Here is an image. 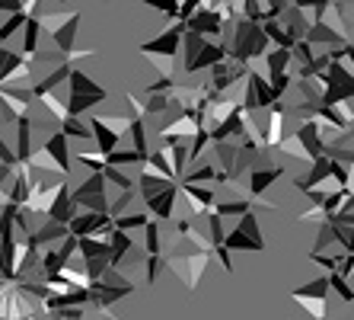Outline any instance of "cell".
<instances>
[{
    "label": "cell",
    "instance_id": "cell-1",
    "mask_svg": "<svg viewBox=\"0 0 354 320\" xmlns=\"http://www.w3.org/2000/svg\"><path fill=\"white\" fill-rule=\"evenodd\" d=\"M163 256H166V269L179 272V278L185 282V288L195 292L198 282H201V272H205L207 260H211V250L192 244V240H179V244L169 247Z\"/></svg>",
    "mask_w": 354,
    "mask_h": 320
},
{
    "label": "cell",
    "instance_id": "cell-2",
    "mask_svg": "<svg viewBox=\"0 0 354 320\" xmlns=\"http://www.w3.org/2000/svg\"><path fill=\"white\" fill-rule=\"evenodd\" d=\"M67 87H71V96H67V112H71V118L86 116L93 106L109 100L106 87H99L93 77H86L77 68H74V74H71V80H67Z\"/></svg>",
    "mask_w": 354,
    "mask_h": 320
},
{
    "label": "cell",
    "instance_id": "cell-3",
    "mask_svg": "<svg viewBox=\"0 0 354 320\" xmlns=\"http://www.w3.org/2000/svg\"><path fill=\"white\" fill-rule=\"evenodd\" d=\"M185 23H173L169 29L157 35V39H150V42L140 45V55H150V58H179L182 55V45H185Z\"/></svg>",
    "mask_w": 354,
    "mask_h": 320
},
{
    "label": "cell",
    "instance_id": "cell-4",
    "mask_svg": "<svg viewBox=\"0 0 354 320\" xmlns=\"http://www.w3.org/2000/svg\"><path fill=\"white\" fill-rule=\"evenodd\" d=\"M227 250H252V253H262L265 250V240H262V231H259V218L256 211L252 215H246V218L236 221V228L227 234Z\"/></svg>",
    "mask_w": 354,
    "mask_h": 320
},
{
    "label": "cell",
    "instance_id": "cell-5",
    "mask_svg": "<svg viewBox=\"0 0 354 320\" xmlns=\"http://www.w3.org/2000/svg\"><path fill=\"white\" fill-rule=\"evenodd\" d=\"M179 193L185 195L192 215H211L217 208V189H205V186H179Z\"/></svg>",
    "mask_w": 354,
    "mask_h": 320
},
{
    "label": "cell",
    "instance_id": "cell-6",
    "mask_svg": "<svg viewBox=\"0 0 354 320\" xmlns=\"http://www.w3.org/2000/svg\"><path fill=\"white\" fill-rule=\"evenodd\" d=\"M306 42L313 45V48H316V45H322L326 51H332V48H345L348 39H345V33H342V29H332L329 23H316V26H310Z\"/></svg>",
    "mask_w": 354,
    "mask_h": 320
},
{
    "label": "cell",
    "instance_id": "cell-7",
    "mask_svg": "<svg viewBox=\"0 0 354 320\" xmlns=\"http://www.w3.org/2000/svg\"><path fill=\"white\" fill-rule=\"evenodd\" d=\"M221 61H230V48L223 42H207L205 48H201V55H198L192 64H185V74H195V71H205V68H214V64H221Z\"/></svg>",
    "mask_w": 354,
    "mask_h": 320
},
{
    "label": "cell",
    "instance_id": "cell-8",
    "mask_svg": "<svg viewBox=\"0 0 354 320\" xmlns=\"http://www.w3.org/2000/svg\"><path fill=\"white\" fill-rule=\"evenodd\" d=\"M332 179V160L329 157H319L313 160V167L306 177H294L297 193H306V189H316V186H326Z\"/></svg>",
    "mask_w": 354,
    "mask_h": 320
},
{
    "label": "cell",
    "instance_id": "cell-9",
    "mask_svg": "<svg viewBox=\"0 0 354 320\" xmlns=\"http://www.w3.org/2000/svg\"><path fill=\"white\" fill-rule=\"evenodd\" d=\"M67 237H71V228H64V224H58V221H45V224H39L35 234H29V244H32L35 250H48L55 240L64 244Z\"/></svg>",
    "mask_w": 354,
    "mask_h": 320
},
{
    "label": "cell",
    "instance_id": "cell-10",
    "mask_svg": "<svg viewBox=\"0 0 354 320\" xmlns=\"http://www.w3.org/2000/svg\"><path fill=\"white\" fill-rule=\"evenodd\" d=\"M80 215V205L74 202V195L67 193V186H61L58 199H55V205H51L48 211V221H58V224H64V228H71V221Z\"/></svg>",
    "mask_w": 354,
    "mask_h": 320
},
{
    "label": "cell",
    "instance_id": "cell-11",
    "mask_svg": "<svg viewBox=\"0 0 354 320\" xmlns=\"http://www.w3.org/2000/svg\"><path fill=\"white\" fill-rule=\"evenodd\" d=\"M80 19H83V13H80V10H74V17L67 19L58 33H51V39H55V48L64 51L67 58H71V55L77 51V26H80Z\"/></svg>",
    "mask_w": 354,
    "mask_h": 320
},
{
    "label": "cell",
    "instance_id": "cell-12",
    "mask_svg": "<svg viewBox=\"0 0 354 320\" xmlns=\"http://www.w3.org/2000/svg\"><path fill=\"white\" fill-rule=\"evenodd\" d=\"M41 148L51 154V160H55L61 170H64V177H71V167H74V163H71V151H67V135L64 132H61V128L58 132H51V138L41 144Z\"/></svg>",
    "mask_w": 354,
    "mask_h": 320
},
{
    "label": "cell",
    "instance_id": "cell-13",
    "mask_svg": "<svg viewBox=\"0 0 354 320\" xmlns=\"http://www.w3.org/2000/svg\"><path fill=\"white\" fill-rule=\"evenodd\" d=\"M176 199H179V186H169L166 193H160L157 199H150V202H147L150 215H153V218H160V221L176 218Z\"/></svg>",
    "mask_w": 354,
    "mask_h": 320
},
{
    "label": "cell",
    "instance_id": "cell-14",
    "mask_svg": "<svg viewBox=\"0 0 354 320\" xmlns=\"http://www.w3.org/2000/svg\"><path fill=\"white\" fill-rule=\"evenodd\" d=\"M144 170H150V173H157V177L169 179V183H179L176 167H173V151H169V148H160V151L150 154V160H147V167H144Z\"/></svg>",
    "mask_w": 354,
    "mask_h": 320
},
{
    "label": "cell",
    "instance_id": "cell-15",
    "mask_svg": "<svg viewBox=\"0 0 354 320\" xmlns=\"http://www.w3.org/2000/svg\"><path fill=\"white\" fill-rule=\"evenodd\" d=\"M281 177H284V167H278V163H274V167H265V170L249 173V195H252V199H259V195H262L268 186L278 183Z\"/></svg>",
    "mask_w": 354,
    "mask_h": 320
},
{
    "label": "cell",
    "instance_id": "cell-16",
    "mask_svg": "<svg viewBox=\"0 0 354 320\" xmlns=\"http://www.w3.org/2000/svg\"><path fill=\"white\" fill-rule=\"evenodd\" d=\"M86 122H90V128H93V138H96V144H99V154H106V157H109V154H115L118 151V135H115V132L102 125V118L93 116V112H90V118H86Z\"/></svg>",
    "mask_w": 354,
    "mask_h": 320
},
{
    "label": "cell",
    "instance_id": "cell-17",
    "mask_svg": "<svg viewBox=\"0 0 354 320\" xmlns=\"http://www.w3.org/2000/svg\"><path fill=\"white\" fill-rule=\"evenodd\" d=\"M35 154L32 148V116H23L17 122V157L19 163H29Z\"/></svg>",
    "mask_w": 354,
    "mask_h": 320
},
{
    "label": "cell",
    "instance_id": "cell-18",
    "mask_svg": "<svg viewBox=\"0 0 354 320\" xmlns=\"http://www.w3.org/2000/svg\"><path fill=\"white\" fill-rule=\"evenodd\" d=\"M297 135H300V141H304V148L310 151V157L313 160L326 157V141H322L319 125H316V122H304V125L297 128Z\"/></svg>",
    "mask_w": 354,
    "mask_h": 320
},
{
    "label": "cell",
    "instance_id": "cell-19",
    "mask_svg": "<svg viewBox=\"0 0 354 320\" xmlns=\"http://www.w3.org/2000/svg\"><path fill=\"white\" fill-rule=\"evenodd\" d=\"M71 74H74V68H71V64H64V68H55L48 77H45V80L32 84V96H35V100H41V96L55 93L61 84H67V80H71Z\"/></svg>",
    "mask_w": 354,
    "mask_h": 320
},
{
    "label": "cell",
    "instance_id": "cell-20",
    "mask_svg": "<svg viewBox=\"0 0 354 320\" xmlns=\"http://www.w3.org/2000/svg\"><path fill=\"white\" fill-rule=\"evenodd\" d=\"M290 64H294V51L272 48V51H268V58H265V74H268V80H274V77H284Z\"/></svg>",
    "mask_w": 354,
    "mask_h": 320
},
{
    "label": "cell",
    "instance_id": "cell-21",
    "mask_svg": "<svg viewBox=\"0 0 354 320\" xmlns=\"http://www.w3.org/2000/svg\"><path fill=\"white\" fill-rule=\"evenodd\" d=\"M80 256H83V263L112 260V244H109L106 237H83L80 240Z\"/></svg>",
    "mask_w": 354,
    "mask_h": 320
},
{
    "label": "cell",
    "instance_id": "cell-22",
    "mask_svg": "<svg viewBox=\"0 0 354 320\" xmlns=\"http://www.w3.org/2000/svg\"><path fill=\"white\" fill-rule=\"evenodd\" d=\"M169 186H179V183H169V179L157 177V173H150V170H140V195H144V202L157 199L160 193L169 189Z\"/></svg>",
    "mask_w": 354,
    "mask_h": 320
},
{
    "label": "cell",
    "instance_id": "cell-23",
    "mask_svg": "<svg viewBox=\"0 0 354 320\" xmlns=\"http://www.w3.org/2000/svg\"><path fill=\"white\" fill-rule=\"evenodd\" d=\"M332 292V276H319L313 278V282H306L304 288H294L290 295L294 298H316V301H326Z\"/></svg>",
    "mask_w": 354,
    "mask_h": 320
},
{
    "label": "cell",
    "instance_id": "cell-24",
    "mask_svg": "<svg viewBox=\"0 0 354 320\" xmlns=\"http://www.w3.org/2000/svg\"><path fill=\"white\" fill-rule=\"evenodd\" d=\"M39 35H41V23H39V17L32 13V19H29V26L23 29V55L26 58H35L39 55Z\"/></svg>",
    "mask_w": 354,
    "mask_h": 320
},
{
    "label": "cell",
    "instance_id": "cell-25",
    "mask_svg": "<svg viewBox=\"0 0 354 320\" xmlns=\"http://www.w3.org/2000/svg\"><path fill=\"white\" fill-rule=\"evenodd\" d=\"M217 173H221V167H214V163H201L198 170H189L185 173V179H182L179 186H198V183H217Z\"/></svg>",
    "mask_w": 354,
    "mask_h": 320
},
{
    "label": "cell",
    "instance_id": "cell-26",
    "mask_svg": "<svg viewBox=\"0 0 354 320\" xmlns=\"http://www.w3.org/2000/svg\"><path fill=\"white\" fill-rule=\"evenodd\" d=\"M207 45V39L205 35H198V33H192V29H185V45H182V68H185V64H192V61L198 58V55H201V48H205Z\"/></svg>",
    "mask_w": 354,
    "mask_h": 320
},
{
    "label": "cell",
    "instance_id": "cell-27",
    "mask_svg": "<svg viewBox=\"0 0 354 320\" xmlns=\"http://www.w3.org/2000/svg\"><path fill=\"white\" fill-rule=\"evenodd\" d=\"M236 157H239V144H233V141L214 144V160L221 163V170L233 173V167H236Z\"/></svg>",
    "mask_w": 354,
    "mask_h": 320
},
{
    "label": "cell",
    "instance_id": "cell-28",
    "mask_svg": "<svg viewBox=\"0 0 354 320\" xmlns=\"http://www.w3.org/2000/svg\"><path fill=\"white\" fill-rule=\"evenodd\" d=\"M265 138H268V151H278L281 141H284V116H278V112H272V118H268V125H265Z\"/></svg>",
    "mask_w": 354,
    "mask_h": 320
},
{
    "label": "cell",
    "instance_id": "cell-29",
    "mask_svg": "<svg viewBox=\"0 0 354 320\" xmlns=\"http://www.w3.org/2000/svg\"><path fill=\"white\" fill-rule=\"evenodd\" d=\"M160 224L157 221H150L147 228H144V250H147V256H163V240H160Z\"/></svg>",
    "mask_w": 354,
    "mask_h": 320
},
{
    "label": "cell",
    "instance_id": "cell-30",
    "mask_svg": "<svg viewBox=\"0 0 354 320\" xmlns=\"http://www.w3.org/2000/svg\"><path fill=\"white\" fill-rule=\"evenodd\" d=\"M29 163H32V170H39V173H58V177H64V170L51 160V154L45 151V148H35V154H32Z\"/></svg>",
    "mask_w": 354,
    "mask_h": 320
},
{
    "label": "cell",
    "instance_id": "cell-31",
    "mask_svg": "<svg viewBox=\"0 0 354 320\" xmlns=\"http://www.w3.org/2000/svg\"><path fill=\"white\" fill-rule=\"evenodd\" d=\"M41 109H48V116L58 122V125H64L67 118H71V112H67V106L55 96V93H48V96H41Z\"/></svg>",
    "mask_w": 354,
    "mask_h": 320
},
{
    "label": "cell",
    "instance_id": "cell-32",
    "mask_svg": "<svg viewBox=\"0 0 354 320\" xmlns=\"http://www.w3.org/2000/svg\"><path fill=\"white\" fill-rule=\"evenodd\" d=\"M281 154H288V157H297V160H310L313 163V157H310V151L304 148V141H300V135H288L284 141H281L278 148Z\"/></svg>",
    "mask_w": 354,
    "mask_h": 320
},
{
    "label": "cell",
    "instance_id": "cell-33",
    "mask_svg": "<svg viewBox=\"0 0 354 320\" xmlns=\"http://www.w3.org/2000/svg\"><path fill=\"white\" fill-rule=\"evenodd\" d=\"M150 215L147 211H138V215H122V218L115 221V231H124V234H131V231H138V228H147L150 224Z\"/></svg>",
    "mask_w": 354,
    "mask_h": 320
},
{
    "label": "cell",
    "instance_id": "cell-34",
    "mask_svg": "<svg viewBox=\"0 0 354 320\" xmlns=\"http://www.w3.org/2000/svg\"><path fill=\"white\" fill-rule=\"evenodd\" d=\"M77 163H83V167H90L93 173H106V154H99V151H77L74 154Z\"/></svg>",
    "mask_w": 354,
    "mask_h": 320
},
{
    "label": "cell",
    "instance_id": "cell-35",
    "mask_svg": "<svg viewBox=\"0 0 354 320\" xmlns=\"http://www.w3.org/2000/svg\"><path fill=\"white\" fill-rule=\"evenodd\" d=\"M61 132H64L67 138H93V128H90V122L86 118H67L64 125H61Z\"/></svg>",
    "mask_w": 354,
    "mask_h": 320
},
{
    "label": "cell",
    "instance_id": "cell-36",
    "mask_svg": "<svg viewBox=\"0 0 354 320\" xmlns=\"http://www.w3.org/2000/svg\"><path fill=\"white\" fill-rule=\"evenodd\" d=\"M99 116V112H96ZM102 118V125L106 128H112V132H115L118 138L124 135V132H128V135H131V125H134V116H99Z\"/></svg>",
    "mask_w": 354,
    "mask_h": 320
},
{
    "label": "cell",
    "instance_id": "cell-37",
    "mask_svg": "<svg viewBox=\"0 0 354 320\" xmlns=\"http://www.w3.org/2000/svg\"><path fill=\"white\" fill-rule=\"evenodd\" d=\"M207 231H211V247H214V250L227 244V231H223V224H221V215H214V211L207 215Z\"/></svg>",
    "mask_w": 354,
    "mask_h": 320
},
{
    "label": "cell",
    "instance_id": "cell-38",
    "mask_svg": "<svg viewBox=\"0 0 354 320\" xmlns=\"http://www.w3.org/2000/svg\"><path fill=\"white\" fill-rule=\"evenodd\" d=\"M106 163L109 167H128V163H144V160H140V154L134 151V148L131 151H122V148H118L115 154H109L106 157Z\"/></svg>",
    "mask_w": 354,
    "mask_h": 320
},
{
    "label": "cell",
    "instance_id": "cell-39",
    "mask_svg": "<svg viewBox=\"0 0 354 320\" xmlns=\"http://www.w3.org/2000/svg\"><path fill=\"white\" fill-rule=\"evenodd\" d=\"M294 298V295H290ZM300 308H306V314L313 320H326V314H329V308H326V301H316V298H294Z\"/></svg>",
    "mask_w": 354,
    "mask_h": 320
},
{
    "label": "cell",
    "instance_id": "cell-40",
    "mask_svg": "<svg viewBox=\"0 0 354 320\" xmlns=\"http://www.w3.org/2000/svg\"><path fill=\"white\" fill-rule=\"evenodd\" d=\"M19 292H23L26 298H41V304H45L51 295H55V292H51L45 282H23V285H19Z\"/></svg>",
    "mask_w": 354,
    "mask_h": 320
},
{
    "label": "cell",
    "instance_id": "cell-41",
    "mask_svg": "<svg viewBox=\"0 0 354 320\" xmlns=\"http://www.w3.org/2000/svg\"><path fill=\"white\" fill-rule=\"evenodd\" d=\"M106 179L112 186H118V189H122V193H134V183H131V177H128V173H122V170L118 167H106Z\"/></svg>",
    "mask_w": 354,
    "mask_h": 320
},
{
    "label": "cell",
    "instance_id": "cell-42",
    "mask_svg": "<svg viewBox=\"0 0 354 320\" xmlns=\"http://www.w3.org/2000/svg\"><path fill=\"white\" fill-rule=\"evenodd\" d=\"M207 144H211V128H201V132H198V135H195V141L189 144L192 163H195V160H201V154H205V148H207Z\"/></svg>",
    "mask_w": 354,
    "mask_h": 320
},
{
    "label": "cell",
    "instance_id": "cell-43",
    "mask_svg": "<svg viewBox=\"0 0 354 320\" xmlns=\"http://www.w3.org/2000/svg\"><path fill=\"white\" fill-rule=\"evenodd\" d=\"M332 288H335V295L342 298L345 304H351V301H354V288H351V282H348V278L342 276V272H335V276H332Z\"/></svg>",
    "mask_w": 354,
    "mask_h": 320
},
{
    "label": "cell",
    "instance_id": "cell-44",
    "mask_svg": "<svg viewBox=\"0 0 354 320\" xmlns=\"http://www.w3.org/2000/svg\"><path fill=\"white\" fill-rule=\"evenodd\" d=\"M106 173H93L90 179H83L80 186H77V189H80V193H96V195H106Z\"/></svg>",
    "mask_w": 354,
    "mask_h": 320
},
{
    "label": "cell",
    "instance_id": "cell-45",
    "mask_svg": "<svg viewBox=\"0 0 354 320\" xmlns=\"http://www.w3.org/2000/svg\"><path fill=\"white\" fill-rule=\"evenodd\" d=\"M294 61L300 64V68H310V64L316 61L313 45H310V42H297V45H294Z\"/></svg>",
    "mask_w": 354,
    "mask_h": 320
},
{
    "label": "cell",
    "instance_id": "cell-46",
    "mask_svg": "<svg viewBox=\"0 0 354 320\" xmlns=\"http://www.w3.org/2000/svg\"><path fill=\"white\" fill-rule=\"evenodd\" d=\"M144 269H147V285H157L160 269H166V256H147Z\"/></svg>",
    "mask_w": 354,
    "mask_h": 320
},
{
    "label": "cell",
    "instance_id": "cell-47",
    "mask_svg": "<svg viewBox=\"0 0 354 320\" xmlns=\"http://www.w3.org/2000/svg\"><path fill=\"white\" fill-rule=\"evenodd\" d=\"M169 103H173V96H147L144 112H150V116H163V112L169 109Z\"/></svg>",
    "mask_w": 354,
    "mask_h": 320
},
{
    "label": "cell",
    "instance_id": "cell-48",
    "mask_svg": "<svg viewBox=\"0 0 354 320\" xmlns=\"http://www.w3.org/2000/svg\"><path fill=\"white\" fill-rule=\"evenodd\" d=\"M147 7H153L157 13H163V17H169V19H176L179 23V0H163V3H147Z\"/></svg>",
    "mask_w": 354,
    "mask_h": 320
},
{
    "label": "cell",
    "instance_id": "cell-49",
    "mask_svg": "<svg viewBox=\"0 0 354 320\" xmlns=\"http://www.w3.org/2000/svg\"><path fill=\"white\" fill-rule=\"evenodd\" d=\"M58 253H61V256H64V263H71V260H74V253H80V237H74V234H71V237H67V240H64V244L58 247Z\"/></svg>",
    "mask_w": 354,
    "mask_h": 320
},
{
    "label": "cell",
    "instance_id": "cell-50",
    "mask_svg": "<svg viewBox=\"0 0 354 320\" xmlns=\"http://www.w3.org/2000/svg\"><path fill=\"white\" fill-rule=\"evenodd\" d=\"M131 199H134V193H122V199H115V202H112V211H109V215L118 221V218L124 215V208L131 205Z\"/></svg>",
    "mask_w": 354,
    "mask_h": 320
},
{
    "label": "cell",
    "instance_id": "cell-51",
    "mask_svg": "<svg viewBox=\"0 0 354 320\" xmlns=\"http://www.w3.org/2000/svg\"><path fill=\"white\" fill-rule=\"evenodd\" d=\"M243 109L246 112H252V109H259V96H256V87L246 80V90H243Z\"/></svg>",
    "mask_w": 354,
    "mask_h": 320
},
{
    "label": "cell",
    "instance_id": "cell-52",
    "mask_svg": "<svg viewBox=\"0 0 354 320\" xmlns=\"http://www.w3.org/2000/svg\"><path fill=\"white\" fill-rule=\"evenodd\" d=\"M0 163H7V167H13V170L19 167V157L10 151V144L3 141V138H0Z\"/></svg>",
    "mask_w": 354,
    "mask_h": 320
},
{
    "label": "cell",
    "instance_id": "cell-53",
    "mask_svg": "<svg viewBox=\"0 0 354 320\" xmlns=\"http://www.w3.org/2000/svg\"><path fill=\"white\" fill-rule=\"evenodd\" d=\"M217 256H221V266H223V269H227V272H233V263H230V250H227V247H217Z\"/></svg>",
    "mask_w": 354,
    "mask_h": 320
},
{
    "label": "cell",
    "instance_id": "cell-54",
    "mask_svg": "<svg viewBox=\"0 0 354 320\" xmlns=\"http://www.w3.org/2000/svg\"><path fill=\"white\" fill-rule=\"evenodd\" d=\"M345 58H348V64H351V68H354V45H351V42L345 45Z\"/></svg>",
    "mask_w": 354,
    "mask_h": 320
},
{
    "label": "cell",
    "instance_id": "cell-55",
    "mask_svg": "<svg viewBox=\"0 0 354 320\" xmlns=\"http://www.w3.org/2000/svg\"><path fill=\"white\" fill-rule=\"evenodd\" d=\"M0 51H3V45H0Z\"/></svg>",
    "mask_w": 354,
    "mask_h": 320
}]
</instances>
